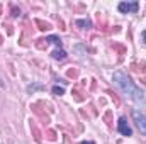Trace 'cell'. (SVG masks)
Returning <instances> with one entry per match:
<instances>
[{
  "instance_id": "cell-1",
  "label": "cell",
  "mask_w": 146,
  "mask_h": 144,
  "mask_svg": "<svg viewBox=\"0 0 146 144\" xmlns=\"http://www.w3.org/2000/svg\"><path fill=\"white\" fill-rule=\"evenodd\" d=\"M112 80H114V81H115V85H117V87H119L126 95H127V97H131L136 104H141V105L145 104V93H143V90H139L126 73L114 71Z\"/></svg>"
},
{
  "instance_id": "cell-2",
  "label": "cell",
  "mask_w": 146,
  "mask_h": 144,
  "mask_svg": "<svg viewBox=\"0 0 146 144\" xmlns=\"http://www.w3.org/2000/svg\"><path fill=\"white\" fill-rule=\"evenodd\" d=\"M133 119H134L138 129L141 131V134H145L146 136V115L145 114H141L139 110H133Z\"/></svg>"
},
{
  "instance_id": "cell-3",
  "label": "cell",
  "mask_w": 146,
  "mask_h": 144,
  "mask_svg": "<svg viewBox=\"0 0 146 144\" xmlns=\"http://www.w3.org/2000/svg\"><path fill=\"white\" fill-rule=\"evenodd\" d=\"M138 9H139V3L138 2H121L119 3V12H122V14H129V12H138Z\"/></svg>"
},
{
  "instance_id": "cell-4",
  "label": "cell",
  "mask_w": 146,
  "mask_h": 144,
  "mask_svg": "<svg viewBox=\"0 0 146 144\" xmlns=\"http://www.w3.org/2000/svg\"><path fill=\"white\" fill-rule=\"evenodd\" d=\"M117 129H119V132L122 134V136H133V129L127 126V120H126V117H121L119 119V122H117Z\"/></svg>"
},
{
  "instance_id": "cell-5",
  "label": "cell",
  "mask_w": 146,
  "mask_h": 144,
  "mask_svg": "<svg viewBox=\"0 0 146 144\" xmlns=\"http://www.w3.org/2000/svg\"><path fill=\"white\" fill-rule=\"evenodd\" d=\"M51 56H53V59H56V61H63V59H66V56H68V53H66L65 49H61V48H58V49H54V51L51 53Z\"/></svg>"
},
{
  "instance_id": "cell-6",
  "label": "cell",
  "mask_w": 146,
  "mask_h": 144,
  "mask_svg": "<svg viewBox=\"0 0 146 144\" xmlns=\"http://www.w3.org/2000/svg\"><path fill=\"white\" fill-rule=\"evenodd\" d=\"M34 22H36V26L39 27V29H41V31H49V29L53 27L49 22H44V20H41V19H36Z\"/></svg>"
},
{
  "instance_id": "cell-7",
  "label": "cell",
  "mask_w": 146,
  "mask_h": 144,
  "mask_svg": "<svg viewBox=\"0 0 146 144\" xmlns=\"http://www.w3.org/2000/svg\"><path fill=\"white\" fill-rule=\"evenodd\" d=\"M75 26H78V27H82V29H88V27H90V20H88V19L75 20Z\"/></svg>"
},
{
  "instance_id": "cell-8",
  "label": "cell",
  "mask_w": 146,
  "mask_h": 144,
  "mask_svg": "<svg viewBox=\"0 0 146 144\" xmlns=\"http://www.w3.org/2000/svg\"><path fill=\"white\" fill-rule=\"evenodd\" d=\"M46 39H48V42H53V44H56L58 48H61V39L58 36H48Z\"/></svg>"
},
{
  "instance_id": "cell-9",
  "label": "cell",
  "mask_w": 146,
  "mask_h": 144,
  "mask_svg": "<svg viewBox=\"0 0 146 144\" xmlns=\"http://www.w3.org/2000/svg\"><path fill=\"white\" fill-rule=\"evenodd\" d=\"M31 129H33V134H34V139H36L37 143L41 141V132H39V129L36 127V124H31Z\"/></svg>"
},
{
  "instance_id": "cell-10",
  "label": "cell",
  "mask_w": 146,
  "mask_h": 144,
  "mask_svg": "<svg viewBox=\"0 0 146 144\" xmlns=\"http://www.w3.org/2000/svg\"><path fill=\"white\" fill-rule=\"evenodd\" d=\"M73 95H75V98H76L78 102H82V100H85V97H83V93L80 92V88H75V90H73Z\"/></svg>"
},
{
  "instance_id": "cell-11",
  "label": "cell",
  "mask_w": 146,
  "mask_h": 144,
  "mask_svg": "<svg viewBox=\"0 0 146 144\" xmlns=\"http://www.w3.org/2000/svg\"><path fill=\"white\" fill-rule=\"evenodd\" d=\"M42 88H44L42 85H29V87H27V92H29V93H34L36 90H42Z\"/></svg>"
},
{
  "instance_id": "cell-12",
  "label": "cell",
  "mask_w": 146,
  "mask_h": 144,
  "mask_svg": "<svg viewBox=\"0 0 146 144\" xmlns=\"http://www.w3.org/2000/svg\"><path fill=\"white\" fill-rule=\"evenodd\" d=\"M53 93L60 97V95H63V93H65V88H63V87H53Z\"/></svg>"
},
{
  "instance_id": "cell-13",
  "label": "cell",
  "mask_w": 146,
  "mask_h": 144,
  "mask_svg": "<svg viewBox=\"0 0 146 144\" xmlns=\"http://www.w3.org/2000/svg\"><path fill=\"white\" fill-rule=\"evenodd\" d=\"M66 75H68V78H76V76H78V70H75V68H73V70H68Z\"/></svg>"
},
{
  "instance_id": "cell-14",
  "label": "cell",
  "mask_w": 146,
  "mask_h": 144,
  "mask_svg": "<svg viewBox=\"0 0 146 144\" xmlns=\"http://www.w3.org/2000/svg\"><path fill=\"white\" fill-rule=\"evenodd\" d=\"M104 120L107 122V126H109V127H112V122H110V112H107V114L104 115Z\"/></svg>"
},
{
  "instance_id": "cell-15",
  "label": "cell",
  "mask_w": 146,
  "mask_h": 144,
  "mask_svg": "<svg viewBox=\"0 0 146 144\" xmlns=\"http://www.w3.org/2000/svg\"><path fill=\"white\" fill-rule=\"evenodd\" d=\"M48 137H49L51 141H54V139H56V132H54V131H48Z\"/></svg>"
},
{
  "instance_id": "cell-16",
  "label": "cell",
  "mask_w": 146,
  "mask_h": 144,
  "mask_svg": "<svg viewBox=\"0 0 146 144\" xmlns=\"http://www.w3.org/2000/svg\"><path fill=\"white\" fill-rule=\"evenodd\" d=\"M19 14H21V10H19L17 7H14V9H12V17H17Z\"/></svg>"
},
{
  "instance_id": "cell-17",
  "label": "cell",
  "mask_w": 146,
  "mask_h": 144,
  "mask_svg": "<svg viewBox=\"0 0 146 144\" xmlns=\"http://www.w3.org/2000/svg\"><path fill=\"white\" fill-rule=\"evenodd\" d=\"M65 144H70V136L65 134Z\"/></svg>"
},
{
  "instance_id": "cell-18",
  "label": "cell",
  "mask_w": 146,
  "mask_h": 144,
  "mask_svg": "<svg viewBox=\"0 0 146 144\" xmlns=\"http://www.w3.org/2000/svg\"><path fill=\"white\" fill-rule=\"evenodd\" d=\"M141 36H143V42L146 44V31H143V34H141Z\"/></svg>"
},
{
  "instance_id": "cell-19",
  "label": "cell",
  "mask_w": 146,
  "mask_h": 144,
  "mask_svg": "<svg viewBox=\"0 0 146 144\" xmlns=\"http://www.w3.org/2000/svg\"><path fill=\"white\" fill-rule=\"evenodd\" d=\"M82 144H95V143H92V141H83Z\"/></svg>"
},
{
  "instance_id": "cell-20",
  "label": "cell",
  "mask_w": 146,
  "mask_h": 144,
  "mask_svg": "<svg viewBox=\"0 0 146 144\" xmlns=\"http://www.w3.org/2000/svg\"><path fill=\"white\" fill-rule=\"evenodd\" d=\"M0 44H2V36H0Z\"/></svg>"
},
{
  "instance_id": "cell-21",
  "label": "cell",
  "mask_w": 146,
  "mask_h": 144,
  "mask_svg": "<svg viewBox=\"0 0 146 144\" xmlns=\"http://www.w3.org/2000/svg\"><path fill=\"white\" fill-rule=\"evenodd\" d=\"M0 12H2V7H0Z\"/></svg>"
}]
</instances>
